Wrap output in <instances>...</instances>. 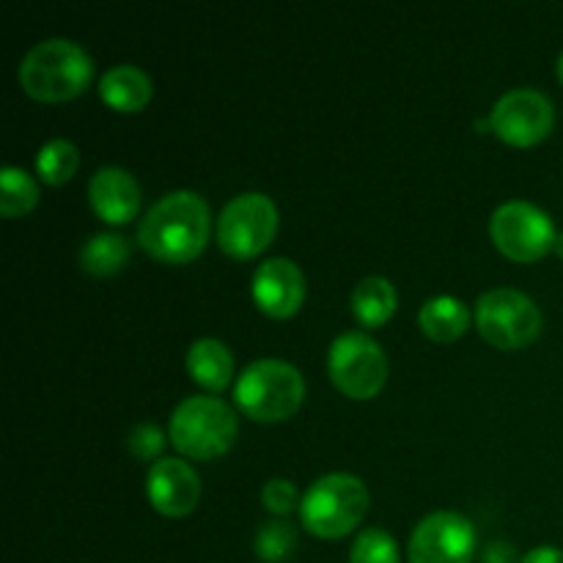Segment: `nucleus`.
<instances>
[{
  "label": "nucleus",
  "instance_id": "393cba45",
  "mask_svg": "<svg viewBox=\"0 0 563 563\" xmlns=\"http://www.w3.org/2000/svg\"><path fill=\"white\" fill-rule=\"evenodd\" d=\"M126 445H130L132 456L148 462L154 460V456L163 454L165 434L159 432L154 423H137V427L130 432V438H126Z\"/></svg>",
  "mask_w": 563,
  "mask_h": 563
},
{
  "label": "nucleus",
  "instance_id": "a211bd4d",
  "mask_svg": "<svg viewBox=\"0 0 563 563\" xmlns=\"http://www.w3.org/2000/svg\"><path fill=\"white\" fill-rule=\"evenodd\" d=\"M352 313L363 328H383L399 306L396 286L383 275H368L352 289Z\"/></svg>",
  "mask_w": 563,
  "mask_h": 563
},
{
  "label": "nucleus",
  "instance_id": "dca6fc26",
  "mask_svg": "<svg viewBox=\"0 0 563 563\" xmlns=\"http://www.w3.org/2000/svg\"><path fill=\"white\" fill-rule=\"evenodd\" d=\"M187 372H190L192 383L220 394L229 388L231 377H234V355L223 341L198 339L187 350Z\"/></svg>",
  "mask_w": 563,
  "mask_h": 563
},
{
  "label": "nucleus",
  "instance_id": "b1692460",
  "mask_svg": "<svg viewBox=\"0 0 563 563\" xmlns=\"http://www.w3.org/2000/svg\"><path fill=\"white\" fill-rule=\"evenodd\" d=\"M262 504H264V509L273 511V515L286 517L289 511L300 509L302 498H300V493H297V487L289 482V478H273V482L264 484Z\"/></svg>",
  "mask_w": 563,
  "mask_h": 563
},
{
  "label": "nucleus",
  "instance_id": "4468645a",
  "mask_svg": "<svg viewBox=\"0 0 563 563\" xmlns=\"http://www.w3.org/2000/svg\"><path fill=\"white\" fill-rule=\"evenodd\" d=\"M91 209L110 225H124L141 209V185L130 170L119 165H104L88 181Z\"/></svg>",
  "mask_w": 563,
  "mask_h": 563
},
{
  "label": "nucleus",
  "instance_id": "f03ea898",
  "mask_svg": "<svg viewBox=\"0 0 563 563\" xmlns=\"http://www.w3.org/2000/svg\"><path fill=\"white\" fill-rule=\"evenodd\" d=\"M20 86L38 102H66L80 97L93 77V60L71 38H47L22 58Z\"/></svg>",
  "mask_w": 563,
  "mask_h": 563
},
{
  "label": "nucleus",
  "instance_id": "4be33fe9",
  "mask_svg": "<svg viewBox=\"0 0 563 563\" xmlns=\"http://www.w3.org/2000/svg\"><path fill=\"white\" fill-rule=\"evenodd\" d=\"M253 550L264 563H284L297 550V531L289 520L264 522L253 539Z\"/></svg>",
  "mask_w": 563,
  "mask_h": 563
},
{
  "label": "nucleus",
  "instance_id": "2eb2a0df",
  "mask_svg": "<svg viewBox=\"0 0 563 563\" xmlns=\"http://www.w3.org/2000/svg\"><path fill=\"white\" fill-rule=\"evenodd\" d=\"M154 86L152 77L132 64H119L108 69L99 80V97L108 108L119 110V113H137L152 99Z\"/></svg>",
  "mask_w": 563,
  "mask_h": 563
},
{
  "label": "nucleus",
  "instance_id": "7ed1b4c3",
  "mask_svg": "<svg viewBox=\"0 0 563 563\" xmlns=\"http://www.w3.org/2000/svg\"><path fill=\"white\" fill-rule=\"evenodd\" d=\"M240 434V421L231 405L218 396H190L179 401L168 423V440L181 456L196 462L229 454Z\"/></svg>",
  "mask_w": 563,
  "mask_h": 563
},
{
  "label": "nucleus",
  "instance_id": "cd10ccee",
  "mask_svg": "<svg viewBox=\"0 0 563 563\" xmlns=\"http://www.w3.org/2000/svg\"><path fill=\"white\" fill-rule=\"evenodd\" d=\"M553 251H555V253H559V256L563 258V231H561V234H559V236H555V247H553Z\"/></svg>",
  "mask_w": 563,
  "mask_h": 563
},
{
  "label": "nucleus",
  "instance_id": "5701e85b",
  "mask_svg": "<svg viewBox=\"0 0 563 563\" xmlns=\"http://www.w3.org/2000/svg\"><path fill=\"white\" fill-rule=\"evenodd\" d=\"M350 563H401L399 544L385 528H366L352 544Z\"/></svg>",
  "mask_w": 563,
  "mask_h": 563
},
{
  "label": "nucleus",
  "instance_id": "ddd939ff",
  "mask_svg": "<svg viewBox=\"0 0 563 563\" xmlns=\"http://www.w3.org/2000/svg\"><path fill=\"white\" fill-rule=\"evenodd\" d=\"M148 504L165 517H185L201 500V478L190 462L157 460L146 476Z\"/></svg>",
  "mask_w": 563,
  "mask_h": 563
},
{
  "label": "nucleus",
  "instance_id": "bb28decb",
  "mask_svg": "<svg viewBox=\"0 0 563 563\" xmlns=\"http://www.w3.org/2000/svg\"><path fill=\"white\" fill-rule=\"evenodd\" d=\"M522 563H563V550L542 544V548H533L531 553L522 559Z\"/></svg>",
  "mask_w": 563,
  "mask_h": 563
},
{
  "label": "nucleus",
  "instance_id": "6e6552de",
  "mask_svg": "<svg viewBox=\"0 0 563 563\" xmlns=\"http://www.w3.org/2000/svg\"><path fill=\"white\" fill-rule=\"evenodd\" d=\"M278 231V209L264 192H242L231 198L218 220V245L231 258H256Z\"/></svg>",
  "mask_w": 563,
  "mask_h": 563
},
{
  "label": "nucleus",
  "instance_id": "f3484780",
  "mask_svg": "<svg viewBox=\"0 0 563 563\" xmlns=\"http://www.w3.org/2000/svg\"><path fill=\"white\" fill-rule=\"evenodd\" d=\"M418 328L423 330L427 339L440 341V344H451V341L462 339L467 333V328H471V311L456 297H432L418 311Z\"/></svg>",
  "mask_w": 563,
  "mask_h": 563
},
{
  "label": "nucleus",
  "instance_id": "1a4fd4ad",
  "mask_svg": "<svg viewBox=\"0 0 563 563\" xmlns=\"http://www.w3.org/2000/svg\"><path fill=\"white\" fill-rule=\"evenodd\" d=\"M495 247L511 262H539L555 247V225L544 209L531 201H506L489 218Z\"/></svg>",
  "mask_w": 563,
  "mask_h": 563
},
{
  "label": "nucleus",
  "instance_id": "20e7f679",
  "mask_svg": "<svg viewBox=\"0 0 563 563\" xmlns=\"http://www.w3.org/2000/svg\"><path fill=\"white\" fill-rule=\"evenodd\" d=\"M306 399V379L291 363L264 357L251 363L234 385L242 416L256 423H280L295 416Z\"/></svg>",
  "mask_w": 563,
  "mask_h": 563
},
{
  "label": "nucleus",
  "instance_id": "aec40b11",
  "mask_svg": "<svg viewBox=\"0 0 563 563\" xmlns=\"http://www.w3.org/2000/svg\"><path fill=\"white\" fill-rule=\"evenodd\" d=\"M38 201V185L31 174L16 165H5L0 170V214L3 218H20L27 214Z\"/></svg>",
  "mask_w": 563,
  "mask_h": 563
},
{
  "label": "nucleus",
  "instance_id": "9b49d317",
  "mask_svg": "<svg viewBox=\"0 0 563 563\" xmlns=\"http://www.w3.org/2000/svg\"><path fill=\"white\" fill-rule=\"evenodd\" d=\"M476 528L456 511H434L423 517L410 537V563H473Z\"/></svg>",
  "mask_w": 563,
  "mask_h": 563
},
{
  "label": "nucleus",
  "instance_id": "f257e3e1",
  "mask_svg": "<svg viewBox=\"0 0 563 563\" xmlns=\"http://www.w3.org/2000/svg\"><path fill=\"white\" fill-rule=\"evenodd\" d=\"M212 214L207 201L192 190H176L159 198L137 225V242L163 264H187L207 247Z\"/></svg>",
  "mask_w": 563,
  "mask_h": 563
},
{
  "label": "nucleus",
  "instance_id": "a878e982",
  "mask_svg": "<svg viewBox=\"0 0 563 563\" xmlns=\"http://www.w3.org/2000/svg\"><path fill=\"white\" fill-rule=\"evenodd\" d=\"M482 563H517L515 548L506 542H493L487 548V553H484Z\"/></svg>",
  "mask_w": 563,
  "mask_h": 563
},
{
  "label": "nucleus",
  "instance_id": "412c9836",
  "mask_svg": "<svg viewBox=\"0 0 563 563\" xmlns=\"http://www.w3.org/2000/svg\"><path fill=\"white\" fill-rule=\"evenodd\" d=\"M77 165H80V152L66 137L44 143L36 154V174L42 176L44 185H66L75 176Z\"/></svg>",
  "mask_w": 563,
  "mask_h": 563
},
{
  "label": "nucleus",
  "instance_id": "c85d7f7f",
  "mask_svg": "<svg viewBox=\"0 0 563 563\" xmlns=\"http://www.w3.org/2000/svg\"><path fill=\"white\" fill-rule=\"evenodd\" d=\"M559 80H561V86H563V53L559 55Z\"/></svg>",
  "mask_w": 563,
  "mask_h": 563
},
{
  "label": "nucleus",
  "instance_id": "423d86ee",
  "mask_svg": "<svg viewBox=\"0 0 563 563\" xmlns=\"http://www.w3.org/2000/svg\"><path fill=\"white\" fill-rule=\"evenodd\" d=\"M473 322L482 339L498 350H522L542 333V311L537 302L526 291L509 286L484 291L476 300Z\"/></svg>",
  "mask_w": 563,
  "mask_h": 563
},
{
  "label": "nucleus",
  "instance_id": "9d476101",
  "mask_svg": "<svg viewBox=\"0 0 563 563\" xmlns=\"http://www.w3.org/2000/svg\"><path fill=\"white\" fill-rule=\"evenodd\" d=\"M553 102L537 88H511L489 113V126L509 146H533L553 132Z\"/></svg>",
  "mask_w": 563,
  "mask_h": 563
},
{
  "label": "nucleus",
  "instance_id": "6ab92c4d",
  "mask_svg": "<svg viewBox=\"0 0 563 563\" xmlns=\"http://www.w3.org/2000/svg\"><path fill=\"white\" fill-rule=\"evenodd\" d=\"M132 245L124 234H113V231H104V234L91 236L86 245L80 247V267L88 275H97V278H108L115 275L119 269H124V264L130 262Z\"/></svg>",
  "mask_w": 563,
  "mask_h": 563
},
{
  "label": "nucleus",
  "instance_id": "39448f33",
  "mask_svg": "<svg viewBox=\"0 0 563 563\" xmlns=\"http://www.w3.org/2000/svg\"><path fill=\"white\" fill-rule=\"evenodd\" d=\"M368 511L366 484L350 473H328L302 495L300 520L319 539H341L355 531Z\"/></svg>",
  "mask_w": 563,
  "mask_h": 563
},
{
  "label": "nucleus",
  "instance_id": "0eeeda50",
  "mask_svg": "<svg viewBox=\"0 0 563 563\" xmlns=\"http://www.w3.org/2000/svg\"><path fill=\"white\" fill-rule=\"evenodd\" d=\"M328 374L335 388L357 401L374 399L388 379L383 346L363 330H346L330 344Z\"/></svg>",
  "mask_w": 563,
  "mask_h": 563
},
{
  "label": "nucleus",
  "instance_id": "f8f14e48",
  "mask_svg": "<svg viewBox=\"0 0 563 563\" xmlns=\"http://www.w3.org/2000/svg\"><path fill=\"white\" fill-rule=\"evenodd\" d=\"M253 300L273 319L295 317L306 300V275L291 258H267L253 273Z\"/></svg>",
  "mask_w": 563,
  "mask_h": 563
}]
</instances>
